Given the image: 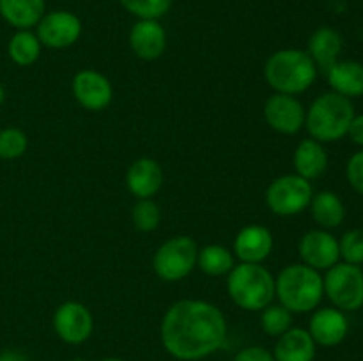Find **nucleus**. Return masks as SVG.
<instances>
[{
  "mask_svg": "<svg viewBox=\"0 0 363 361\" xmlns=\"http://www.w3.org/2000/svg\"><path fill=\"white\" fill-rule=\"evenodd\" d=\"M160 336L167 353L179 361H199L225 343L227 321L222 310L202 299L176 301L165 311Z\"/></svg>",
  "mask_w": 363,
  "mask_h": 361,
  "instance_id": "f257e3e1",
  "label": "nucleus"
},
{
  "mask_svg": "<svg viewBox=\"0 0 363 361\" xmlns=\"http://www.w3.org/2000/svg\"><path fill=\"white\" fill-rule=\"evenodd\" d=\"M264 78L275 92L296 96L314 84L318 67L307 52L286 48L269 55L264 66Z\"/></svg>",
  "mask_w": 363,
  "mask_h": 361,
  "instance_id": "f03ea898",
  "label": "nucleus"
},
{
  "mask_svg": "<svg viewBox=\"0 0 363 361\" xmlns=\"http://www.w3.org/2000/svg\"><path fill=\"white\" fill-rule=\"evenodd\" d=\"M323 276L305 264H289L275 278V296L291 314L315 310L323 299Z\"/></svg>",
  "mask_w": 363,
  "mask_h": 361,
  "instance_id": "7ed1b4c3",
  "label": "nucleus"
},
{
  "mask_svg": "<svg viewBox=\"0 0 363 361\" xmlns=\"http://www.w3.org/2000/svg\"><path fill=\"white\" fill-rule=\"evenodd\" d=\"M227 292L241 310L261 311L275 297V276L262 264L240 262L227 276Z\"/></svg>",
  "mask_w": 363,
  "mask_h": 361,
  "instance_id": "20e7f679",
  "label": "nucleus"
},
{
  "mask_svg": "<svg viewBox=\"0 0 363 361\" xmlns=\"http://www.w3.org/2000/svg\"><path fill=\"white\" fill-rule=\"evenodd\" d=\"M354 117V106L350 98L325 92L314 99L308 112L305 113V127L314 140L337 142L347 134L350 124Z\"/></svg>",
  "mask_w": 363,
  "mask_h": 361,
  "instance_id": "39448f33",
  "label": "nucleus"
},
{
  "mask_svg": "<svg viewBox=\"0 0 363 361\" xmlns=\"http://www.w3.org/2000/svg\"><path fill=\"white\" fill-rule=\"evenodd\" d=\"M199 246L191 237L176 236L167 239L152 257V269L163 282H179L197 265Z\"/></svg>",
  "mask_w": 363,
  "mask_h": 361,
  "instance_id": "423d86ee",
  "label": "nucleus"
},
{
  "mask_svg": "<svg viewBox=\"0 0 363 361\" xmlns=\"http://www.w3.org/2000/svg\"><path fill=\"white\" fill-rule=\"evenodd\" d=\"M323 289L339 310L354 311L363 306V271L358 265L337 262L326 271Z\"/></svg>",
  "mask_w": 363,
  "mask_h": 361,
  "instance_id": "0eeeda50",
  "label": "nucleus"
},
{
  "mask_svg": "<svg viewBox=\"0 0 363 361\" xmlns=\"http://www.w3.org/2000/svg\"><path fill=\"white\" fill-rule=\"evenodd\" d=\"M314 190L311 180L298 173L277 177L266 190V204L272 212L279 216H294L303 212L311 205Z\"/></svg>",
  "mask_w": 363,
  "mask_h": 361,
  "instance_id": "6e6552de",
  "label": "nucleus"
},
{
  "mask_svg": "<svg viewBox=\"0 0 363 361\" xmlns=\"http://www.w3.org/2000/svg\"><path fill=\"white\" fill-rule=\"evenodd\" d=\"M35 35L43 46L53 50L69 48L80 39L82 21L71 11H52L45 13V16L35 25Z\"/></svg>",
  "mask_w": 363,
  "mask_h": 361,
  "instance_id": "1a4fd4ad",
  "label": "nucleus"
},
{
  "mask_svg": "<svg viewBox=\"0 0 363 361\" xmlns=\"http://www.w3.org/2000/svg\"><path fill=\"white\" fill-rule=\"evenodd\" d=\"M53 329L62 342L80 345L92 335L94 319L85 304L78 301H66L53 314Z\"/></svg>",
  "mask_w": 363,
  "mask_h": 361,
  "instance_id": "9d476101",
  "label": "nucleus"
},
{
  "mask_svg": "<svg viewBox=\"0 0 363 361\" xmlns=\"http://www.w3.org/2000/svg\"><path fill=\"white\" fill-rule=\"evenodd\" d=\"M305 113L300 101L294 96L275 92L264 103V119L272 130L282 134H294L305 126Z\"/></svg>",
  "mask_w": 363,
  "mask_h": 361,
  "instance_id": "9b49d317",
  "label": "nucleus"
},
{
  "mask_svg": "<svg viewBox=\"0 0 363 361\" xmlns=\"http://www.w3.org/2000/svg\"><path fill=\"white\" fill-rule=\"evenodd\" d=\"M71 88L78 105L91 112L105 110L113 98V88L108 78L94 69L78 71L73 76Z\"/></svg>",
  "mask_w": 363,
  "mask_h": 361,
  "instance_id": "f8f14e48",
  "label": "nucleus"
},
{
  "mask_svg": "<svg viewBox=\"0 0 363 361\" xmlns=\"http://www.w3.org/2000/svg\"><path fill=\"white\" fill-rule=\"evenodd\" d=\"M300 257L305 265L315 271H328L340 258L339 241L325 229L308 230L300 241Z\"/></svg>",
  "mask_w": 363,
  "mask_h": 361,
  "instance_id": "ddd939ff",
  "label": "nucleus"
},
{
  "mask_svg": "<svg viewBox=\"0 0 363 361\" xmlns=\"http://www.w3.org/2000/svg\"><path fill=\"white\" fill-rule=\"evenodd\" d=\"M307 331L314 338L315 345L335 347L347 336L350 322L339 308H319L312 314Z\"/></svg>",
  "mask_w": 363,
  "mask_h": 361,
  "instance_id": "4468645a",
  "label": "nucleus"
},
{
  "mask_svg": "<svg viewBox=\"0 0 363 361\" xmlns=\"http://www.w3.org/2000/svg\"><path fill=\"white\" fill-rule=\"evenodd\" d=\"M130 46L142 60H156L167 48V32L158 20H137L130 30Z\"/></svg>",
  "mask_w": 363,
  "mask_h": 361,
  "instance_id": "2eb2a0df",
  "label": "nucleus"
},
{
  "mask_svg": "<svg viewBox=\"0 0 363 361\" xmlns=\"http://www.w3.org/2000/svg\"><path fill=\"white\" fill-rule=\"evenodd\" d=\"M273 250V236L262 225H248L238 232L234 239V255L240 262L262 264Z\"/></svg>",
  "mask_w": 363,
  "mask_h": 361,
  "instance_id": "dca6fc26",
  "label": "nucleus"
},
{
  "mask_svg": "<svg viewBox=\"0 0 363 361\" xmlns=\"http://www.w3.org/2000/svg\"><path fill=\"white\" fill-rule=\"evenodd\" d=\"M163 184V170L151 158H138L126 172V186L137 198H152Z\"/></svg>",
  "mask_w": 363,
  "mask_h": 361,
  "instance_id": "f3484780",
  "label": "nucleus"
},
{
  "mask_svg": "<svg viewBox=\"0 0 363 361\" xmlns=\"http://www.w3.org/2000/svg\"><path fill=\"white\" fill-rule=\"evenodd\" d=\"M275 361H314L315 342L303 328H291L279 336L273 349Z\"/></svg>",
  "mask_w": 363,
  "mask_h": 361,
  "instance_id": "a211bd4d",
  "label": "nucleus"
},
{
  "mask_svg": "<svg viewBox=\"0 0 363 361\" xmlns=\"http://www.w3.org/2000/svg\"><path fill=\"white\" fill-rule=\"evenodd\" d=\"M340 52H342V38L335 28L319 27L318 30L312 32L307 53L314 60L318 69L326 73L339 60Z\"/></svg>",
  "mask_w": 363,
  "mask_h": 361,
  "instance_id": "6ab92c4d",
  "label": "nucleus"
},
{
  "mask_svg": "<svg viewBox=\"0 0 363 361\" xmlns=\"http://www.w3.org/2000/svg\"><path fill=\"white\" fill-rule=\"evenodd\" d=\"M330 87L344 98L363 96V64L357 60H337L328 71Z\"/></svg>",
  "mask_w": 363,
  "mask_h": 361,
  "instance_id": "aec40b11",
  "label": "nucleus"
},
{
  "mask_svg": "<svg viewBox=\"0 0 363 361\" xmlns=\"http://www.w3.org/2000/svg\"><path fill=\"white\" fill-rule=\"evenodd\" d=\"M293 161L298 176L307 180L318 179L328 168V154L321 142L314 138H305L298 144Z\"/></svg>",
  "mask_w": 363,
  "mask_h": 361,
  "instance_id": "412c9836",
  "label": "nucleus"
},
{
  "mask_svg": "<svg viewBox=\"0 0 363 361\" xmlns=\"http://www.w3.org/2000/svg\"><path fill=\"white\" fill-rule=\"evenodd\" d=\"M45 13V0H0V16L18 30H30Z\"/></svg>",
  "mask_w": 363,
  "mask_h": 361,
  "instance_id": "4be33fe9",
  "label": "nucleus"
},
{
  "mask_svg": "<svg viewBox=\"0 0 363 361\" xmlns=\"http://www.w3.org/2000/svg\"><path fill=\"white\" fill-rule=\"evenodd\" d=\"M308 207H311L312 218L315 219V223L325 230L337 229L346 218L342 200L339 198V195L328 190L314 193Z\"/></svg>",
  "mask_w": 363,
  "mask_h": 361,
  "instance_id": "5701e85b",
  "label": "nucleus"
},
{
  "mask_svg": "<svg viewBox=\"0 0 363 361\" xmlns=\"http://www.w3.org/2000/svg\"><path fill=\"white\" fill-rule=\"evenodd\" d=\"M197 265L204 275L223 276L229 275L236 262H234V253L229 248L222 246V244H208L204 248H199Z\"/></svg>",
  "mask_w": 363,
  "mask_h": 361,
  "instance_id": "b1692460",
  "label": "nucleus"
},
{
  "mask_svg": "<svg viewBox=\"0 0 363 361\" xmlns=\"http://www.w3.org/2000/svg\"><path fill=\"white\" fill-rule=\"evenodd\" d=\"M41 41L38 39L35 32L32 30H18L7 45L9 59L16 66H32L41 55Z\"/></svg>",
  "mask_w": 363,
  "mask_h": 361,
  "instance_id": "393cba45",
  "label": "nucleus"
},
{
  "mask_svg": "<svg viewBox=\"0 0 363 361\" xmlns=\"http://www.w3.org/2000/svg\"><path fill=\"white\" fill-rule=\"evenodd\" d=\"M293 324V314L282 304H268L261 310V329L269 336L279 338L280 335L291 329Z\"/></svg>",
  "mask_w": 363,
  "mask_h": 361,
  "instance_id": "a878e982",
  "label": "nucleus"
},
{
  "mask_svg": "<svg viewBox=\"0 0 363 361\" xmlns=\"http://www.w3.org/2000/svg\"><path fill=\"white\" fill-rule=\"evenodd\" d=\"M119 2L138 20H160L169 13L174 0H119Z\"/></svg>",
  "mask_w": 363,
  "mask_h": 361,
  "instance_id": "bb28decb",
  "label": "nucleus"
},
{
  "mask_svg": "<svg viewBox=\"0 0 363 361\" xmlns=\"http://www.w3.org/2000/svg\"><path fill=\"white\" fill-rule=\"evenodd\" d=\"M131 219H133V225L137 230L152 232V230L158 229L160 222H162V211L152 198H138L133 211H131Z\"/></svg>",
  "mask_w": 363,
  "mask_h": 361,
  "instance_id": "cd10ccee",
  "label": "nucleus"
},
{
  "mask_svg": "<svg viewBox=\"0 0 363 361\" xmlns=\"http://www.w3.org/2000/svg\"><path fill=\"white\" fill-rule=\"evenodd\" d=\"M28 147L27 134L18 127L0 130V159H18Z\"/></svg>",
  "mask_w": 363,
  "mask_h": 361,
  "instance_id": "c85d7f7f",
  "label": "nucleus"
},
{
  "mask_svg": "<svg viewBox=\"0 0 363 361\" xmlns=\"http://www.w3.org/2000/svg\"><path fill=\"white\" fill-rule=\"evenodd\" d=\"M339 251L344 262L353 265L363 264V230H347L339 241Z\"/></svg>",
  "mask_w": 363,
  "mask_h": 361,
  "instance_id": "c756f323",
  "label": "nucleus"
},
{
  "mask_svg": "<svg viewBox=\"0 0 363 361\" xmlns=\"http://www.w3.org/2000/svg\"><path fill=\"white\" fill-rule=\"evenodd\" d=\"M346 176L353 190L363 195V151L351 156V159L347 161Z\"/></svg>",
  "mask_w": 363,
  "mask_h": 361,
  "instance_id": "7c9ffc66",
  "label": "nucleus"
},
{
  "mask_svg": "<svg viewBox=\"0 0 363 361\" xmlns=\"http://www.w3.org/2000/svg\"><path fill=\"white\" fill-rule=\"evenodd\" d=\"M233 361H275V357H273V353H269L264 347L252 345L241 349Z\"/></svg>",
  "mask_w": 363,
  "mask_h": 361,
  "instance_id": "2f4dec72",
  "label": "nucleus"
},
{
  "mask_svg": "<svg viewBox=\"0 0 363 361\" xmlns=\"http://www.w3.org/2000/svg\"><path fill=\"white\" fill-rule=\"evenodd\" d=\"M347 134H350L354 144L363 147V115L353 117V120L350 124V130H347Z\"/></svg>",
  "mask_w": 363,
  "mask_h": 361,
  "instance_id": "473e14b6",
  "label": "nucleus"
},
{
  "mask_svg": "<svg viewBox=\"0 0 363 361\" xmlns=\"http://www.w3.org/2000/svg\"><path fill=\"white\" fill-rule=\"evenodd\" d=\"M0 361H28V360L23 353H20V350L7 349L0 353Z\"/></svg>",
  "mask_w": 363,
  "mask_h": 361,
  "instance_id": "72a5a7b5",
  "label": "nucleus"
},
{
  "mask_svg": "<svg viewBox=\"0 0 363 361\" xmlns=\"http://www.w3.org/2000/svg\"><path fill=\"white\" fill-rule=\"evenodd\" d=\"M4 99H6V91H4V87H2V85H0V106H2Z\"/></svg>",
  "mask_w": 363,
  "mask_h": 361,
  "instance_id": "f704fd0d",
  "label": "nucleus"
},
{
  "mask_svg": "<svg viewBox=\"0 0 363 361\" xmlns=\"http://www.w3.org/2000/svg\"><path fill=\"white\" fill-rule=\"evenodd\" d=\"M103 361H123V360H119V357H106V360Z\"/></svg>",
  "mask_w": 363,
  "mask_h": 361,
  "instance_id": "c9c22d12",
  "label": "nucleus"
},
{
  "mask_svg": "<svg viewBox=\"0 0 363 361\" xmlns=\"http://www.w3.org/2000/svg\"><path fill=\"white\" fill-rule=\"evenodd\" d=\"M69 361H85V360H80V357H74V360H69Z\"/></svg>",
  "mask_w": 363,
  "mask_h": 361,
  "instance_id": "e433bc0d",
  "label": "nucleus"
}]
</instances>
